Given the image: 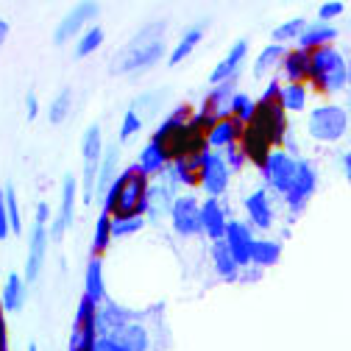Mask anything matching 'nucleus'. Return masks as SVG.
<instances>
[{"label":"nucleus","mask_w":351,"mask_h":351,"mask_svg":"<svg viewBox=\"0 0 351 351\" xmlns=\"http://www.w3.org/2000/svg\"><path fill=\"white\" fill-rule=\"evenodd\" d=\"M104 337H112L114 343H120L125 351H148L151 348V337H148V329L137 321H125L120 324L117 329H112L109 335Z\"/></svg>","instance_id":"nucleus-18"},{"label":"nucleus","mask_w":351,"mask_h":351,"mask_svg":"<svg viewBox=\"0 0 351 351\" xmlns=\"http://www.w3.org/2000/svg\"><path fill=\"white\" fill-rule=\"evenodd\" d=\"M117 162H120V148H117V143H114V145H109V148L104 151V156H101V165H98V190H95V195L104 193V190L117 179Z\"/></svg>","instance_id":"nucleus-30"},{"label":"nucleus","mask_w":351,"mask_h":351,"mask_svg":"<svg viewBox=\"0 0 351 351\" xmlns=\"http://www.w3.org/2000/svg\"><path fill=\"white\" fill-rule=\"evenodd\" d=\"M45 251H48V226L34 221V229H31V237H28V259H25L23 282H36L39 279L42 265H45Z\"/></svg>","instance_id":"nucleus-12"},{"label":"nucleus","mask_w":351,"mask_h":351,"mask_svg":"<svg viewBox=\"0 0 351 351\" xmlns=\"http://www.w3.org/2000/svg\"><path fill=\"white\" fill-rule=\"evenodd\" d=\"M245 212H248V226L259 229V232H268L274 226V206L268 198V190L259 187L245 198Z\"/></svg>","instance_id":"nucleus-17"},{"label":"nucleus","mask_w":351,"mask_h":351,"mask_svg":"<svg viewBox=\"0 0 351 351\" xmlns=\"http://www.w3.org/2000/svg\"><path fill=\"white\" fill-rule=\"evenodd\" d=\"M340 165H343V173H346V176H351V154H348V151H343V154H340Z\"/></svg>","instance_id":"nucleus-49"},{"label":"nucleus","mask_w":351,"mask_h":351,"mask_svg":"<svg viewBox=\"0 0 351 351\" xmlns=\"http://www.w3.org/2000/svg\"><path fill=\"white\" fill-rule=\"evenodd\" d=\"M75 195H78V184H75V179H73V176L67 173V176H64V182H62V206H59L56 221L51 223V232H48V237H53V240H62V237H64V232L73 226Z\"/></svg>","instance_id":"nucleus-14"},{"label":"nucleus","mask_w":351,"mask_h":351,"mask_svg":"<svg viewBox=\"0 0 351 351\" xmlns=\"http://www.w3.org/2000/svg\"><path fill=\"white\" fill-rule=\"evenodd\" d=\"M304 25H306V20H304V17H290L287 23L276 25V28H274V34H271V45H282V48H285V42H295V39L301 36Z\"/></svg>","instance_id":"nucleus-34"},{"label":"nucleus","mask_w":351,"mask_h":351,"mask_svg":"<svg viewBox=\"0 0 351 351\" xmlns=\"http://www.w3.org/2000/svg\"><path fill=\"white\" fill-rule=\"evenodd\" d=\"M112 243V215L101 212L98 223H95V234H93V256H101Z\"/></svg>","instance_id":"nucleus-36"},{"label":"nucleus","mask_w":351,"mask_h":351,"mask_svg":"<svg viewBox=\"0 0 351 351\" xmlns=\"http://www.w3.org/2000/svg\"><path fill=\"white\" fill-rule=\"evenodd\" d=\"M48 221H51V206L45 201H39L36 204V223H45L48 226Z\"/></svg>","instance_id":"nucleus-46"},{"label":"nucleus","mask_w":351,"mask_h":351,"mask_svg":"<svg viewBox=\"0 0 351 351\" xmlns=\"http://www.w3.org/2000/svg\"><path fill=\"white\" fill-rule=\"evenodd\" d=\"M3 204H6V217H9L12 234H20L23 232V215H20V201H17V193H14V184L12 182L3 190Z\"/></svg>","instance_id":"nucleus-38"},{"label":"nucleus","mask_w":351,"mask_h":351,"mask_svg":"<svg viewBox=\"0 0 351 351\" xmlns=\"http://www.w3.org/2000/svg\"><path fill=\"white\" fill-rule=\"evenodd\" d=\"M221 156H223V162H226L229 173H234V170H240V167L245 165V154H243V148H240V145H229V148H223V151H221Z\"/></svg>","instance_id":"nucleus-42"},{"label":"nucleus","mask_w":351,"mask_h":351,"mask_svg":"<svg viewBox=\"0 0 351 351\" xmlns=\"http://www.w3.org/2000/svg\"><path fill=\"white\" fill-rule=\"evenodd\" d=\"M212 265H215V274L221 276L223 282H237L240 279V271H243L237 262H234V256L229 254V248H226L223 240L212 243Z\"/></svg>","instance_id":"nucleus-27"},{"label":"nucleus","mask_w":351,"mask_h":351,"mask_svg":"<svg viewBox=\"0 0 351 351\" xmlns=\"http://www.w3.org/2000/svg\"><path fill=\"white\" fill-rule=\"evenodd\" d=\"M282 256V243L279 240H271V237H254L251 243V265L256 268H274ZM248 265V268H251Z\"/></svg>","instance_id":"nucleus-25"},{"label":"nucleus","mask_w":351,"mask_h":351,"mask_svg":"<svg viewBox=\"0 0 351 351\" xmlns=\"http://www.w3.org/2000/svg\"><path fill=\"white\" fill-rule=\"evenodd\" d=\"M117 195H114V206H112V217H137L145 215L148 206V179L140 173L137 165L125 167L117 179Z\"/></svg>","instance_id":"nucleus-3"},{"label":"nucleus","mask_w":351,"mask_h":351,"mask_svg":"<svg viewBox=\"0 0 351 351\" xmlns=\"http://www.w3.org/2000/svg\"><path fill=\"white\" fill-rule=\"evenodd\" d=\"M243 131H245V125L237 123L232 114L215 120V125L206 131V137H204V140H206V148H209V151H223V148H229V145H240Z\"/></svg>","instance_id":"nucleus-13"},{"label":"nucleus","mask_w":351,"mask_h":351,"mask_svg":"<svg viewBox=\"0 0 351 351\" xmlns=\"http://www.w3.org/2000/svg\"><path fill=\"white\" fill-rule=\"evenodd\" d=\"M145 226V217L137 215V217H112V237H131L143 232Z\"/></svg>","instance_id":"nucleus-39"},{"label":"nucleus","mask_w":351,"mask_h":351,"mask_svg":"<svg viewBox=\"0 0 351 351\" xmlns=\"http://www.w3.org/2000/svg\"><path fill=\"white\" fill-rule=\"evenodd\" d=\"M315 184H318V176H315L313 165L306 162V159H295L293 182H290V187L282 193L285 201H287V206H290L293 212H301L306 204H310V198H313V193H315Z\"/></svg>","instance_id":"nucleus-8"},{"label":"nucleus","mask_w":351,"mask_h":351,"mask_svg":"<svg viewBox=\"0 0 351 351\" xmlns=\"http://www.w3.org/2000/svg\"><path fill=\"white\" fill-rule=\"evenodd\" d=\"M340 14H346V3H340V0H332V3H324L318 9V23H329L332 25V20L340 17Z\"/></svg>","instance_id":"nucleus-43"},{"label":"nucleus","mask_w":351,"mask_h":351,"mask_svg":"<svg viewBox=\"0 0 351 351\" xmlns=\"http://www.w3.org/2000/svg\"><path fill=\"white\" fill-rule=\"evenodd\" d=\"M310 81L318 93L335 95L348 86V64L346 56L335 45H324L310 51Z\"/></svg>","instance_id":"nucleus-2"},{"label":"nucleus","mask_w":351,"mask_h":351,"mask_svg":"<svg viewBox=\"0 0 351 351\" xmlns=\"http://www.w3.org/2000/svg\"><path fill=\"white\" fill-rule=\"evenodd\" d=\"M95 310H98V304H93L86 295H81L78 310H75V324H73V326H95Z\"/></svg>","instance_id":"nucleus-41"},{"label":"nucleus","mask_w":351,"mask_h":351,"mask_svg":"<svg viewBox=\"0 0 351 351\" xmlns=\"http://www.w3.org/2000/svg\"><path fill=\"white\" fill-rule=\"evenodd\" d=\"M25 109H28V117H31V120L39 114V101H36L34 93H28V98H25Z\"/></svg>","instance_id":"nucleus-47"},{"label":"nucleus","mask_w":351,"mask_h":351,"mask_svg":"<svg viewBox=\"0 0 351 351\" xmlns=\"http://www.w3.org/2000/svg\"><path fill=\"white\" fill-rule=\"evenodd\" d=\"M204 39V25H193V28H187L184 34H182V39H179V45L173 48V53H170V59H167V64L170 67H176V64H182L195 48H198V42Z\"/></svg>","instance_id":"nucleus-29"},{"label":"nucleus","mask_w":351,"mask_h":351,"mask_svg":"<svg viewBox=\"0 0 351 351\" xmlns=\"http://www.w3.org/2000/svg\"><path fill=\"white\" fill-rule=\"evenodd\" d=\"M125 321H131V313L128 310H123V306H117L112 301H104L98 310H95V335L104 337L112 329H117L120 324H125Z\"/></svg>","instance_id":"nucleus-24"},{"label":"nucleus","mask_w":351,"mask_h":351,"mask_svg":"<svg viewBox=\"0 0 351 351\" xmlns=\"http://www.w3.org/2000/svg\"><path fill=\"white\" fill-rule=\"evenodd\" d=\"M140 128H143V114H140L137 109H128V112H125V117H123V125H120V134H117V140H120V143L131 140V137H134Z\"/></svg>","instance_id":"nucleus-40"},{"label":"nucleus","mask_w":351,"mask_h":351,"mask_svg":"<svg viewBox=\"0 0 351 351\" xmlns=\"http://www.w3.org/2000/svg\"><path fill=\"white\" fill-rule=\"evenodd\" d=\"M167 165H170V156H167V148H165V145H159V143L151 140V143L140 151L137 167H140V173L145 176V179H151V176H162V173L167 170Z\"/></svg>","instance_id":"nucleus-22"},{"label":"nucleus","mask_w":351,"mask_h":351,"mask_svg":"<svg viewBox=\"0 0 351 351\" xmlns=\"http://www.w3.org/2000/svg\"><path fill=\"white\" fill-rule=\"evenodd\" d=\"M12 234L9 229V217H6V204H3V187H0V240H6Z\"/></svg>","instance_id":"nucleus-44"},{"label":"nucleus","mask_w":351,"mask_h":351,"mask_svg":"<svg viewBox=\"0 0 351 351\" xmlns=\"http://www.w3.org/2000/svg\"><path fill=\"white\" fill-rule=\"evenodd\" d=\"M259 173H262V179H265V190L285 193L293 182V173H295V156H290L282 148H271L268 156L259 165Z\"/></svg>","instance_id":"nucleus-6"},{"label":"nucleus","mask_w":351,"mask_h":351,"mask_svg":"<svg viewBox=\"0 0 351 351\" xmlns=\"http://www.w3.org/2000/svg\"><path fill=\"white\" fill-rule=\"evenodd\" d=\"M232 173L221 156V151H209L204 148L198 154V187L206 190V198H221L229 190Z\"/></svg>","instance_id":"nucleus-5"},{"label":"nucleus","mask_w":351,"mask_h":351,"mask_svg":"<svg viewBox=\"0 0 351 351\" xmlns=\"http://www.w3.org/2000/svg\"><path fill=\"white\" fill-rule=\"evenodd\" d=\"M282 56H285V48H282V45H268V48H262V53H259L256 62H254V75L262 78L265 73H271V70L282 62Z\"/></svg>","instance_id":"nucleus-37"},{"label":"nucleus","mask_w":351,"mask_h":351,"mask_svg":"<svg viewBox=\"0 0 351 351\" xmlns=\"http://www.w3.org/2000/svg\"><path fill=\"white\" fill-rule=\"evenodd\" d=\"M282 70H285L287 84H304V81H310V51H301V48L285 51Z\"/></svg>","instance_id":"nucleus-21"},{"label":"nucleus","mask_w":351,"mask_h":351,"mask_svg":"<svg viewBox=\"0 0 351 351\" xmlns=\"http://www.w3.org/2000/svg\"><path fill=\"white\" fill-rule=\"evenodd\" d=\"M234 93H237V78H229V81H223V84L212 86V93L204 98L201 112L209 114V117H215V120L226 117V114H229V101L234 98Z\"/></svg>","instance_id":"nucleus-19"},{"label":"nucleus","mask_w":351,"mask_h":351,"mask_svg":"<svg viewBox=\"0 0 351 351\" xmlns=\"http://www.w3.org/2000/svg\"><path fill=\"white\" fill-rule=\"evenodd\" d=\"M340 34H337V28L335 25H329V23H306L304 25V31H301V36L295 39L298 42V48L301 51H315V48H324V45H332V42L337 39Z\"/></svg>","instance_id":"nucleus-20"},{"label":"nucleus","mask_w":351,"mask_h":351,"mask_svg":"<svg viewBox=\"0 0 351 351\" xmlns=\"http://www.w3.org/2000/svg\"><path fill=\"white\" fill-rule=\"evenodd\" d=\"M245 56H248V39H237L234 45H232V51H229L221 62H217L215 70L209 73V84L217 86V84H223V81H229V78H237V73H240Z\"/></svg>","instance_id":"nucleus-16"},{"label":"nucleus","mask_w":351,"mask_h":351,"mask_svg":"<svg viewBox=\"0 0 351 351\" xmlns=\"http://www.w3.org/2000/svg\"><path fill=\"white\" fill-rule=\"evenodd\" d=\"M98 12H101L98 3H78L75 9H70V12L62 17V23L56 25V31H53V42H56V45H64V42H70L73 36H78V34L84 31L86 23L98 17Z\"/></svg>","instance_id":"nucleus-10"},{"label":"nucleus","mask_w":351,"mask_h":351,"mask_svg":"<svg viewBox=\"0 0 351 351\" xmlns=\"http://www.w3.org/2000/svg\"><path fill=\"white\" fill-rule=\"evenodd\" d=\"M25 295H28V287L23 282L20 274H9L6 285L0 287V310L3 313H20L23 304H25Z\"/></svg>","instance_id":"nucleus-23"},{"label":"nucleus","mask_w":351,"mask_h":351,"mask_svg":"<svg viewBox=\"0 0 351 351\" xmlns=\"http://www.w3.org/2000/svg\"><path fill=\"white\" fill-rule=\"evenodd\" d=\"M84 295L93 304H104L106 301V285H104V262L101 256H93L90 265H86V276H84Z\"/></svg>","instance_id":"nucleus-26"},{"label":"nucleus","mask_w":351,"mask_h":351,"mask_svg":"<svg viewBox=\"0 0 351 351\" xmlns=\"http://www.w3.org/2000/svg\"><path fill=\"white\" fill-rule=\"evenodd\" d=\"M226 223H229V215H226L221 198H206L201 204V234H206L212 243H217V240H223Z\"/></svg>","instance_id":"nucleus-15"},{"label":"nucleus","mask_w":351,"mask_h":351,"mask_svg":"<svg viewBox=\"0 0 351 351\" xmlns=\"http://www.w3.org/2000/svg\"><path fill=\"white\" fill-rule=\"evenodd\" d=\"M223 243L229 248V254L234 256V262L240 268H248L251 265V243H254V232L248 223L243 221H229L226 223V232H223Z\"/></svg>","instance_id":"nucleus-11"},{"label":"nucleus","mask_w":351,"mask_h":351,"mask_svg":"<svg viewBox=\"0 0 351 351\" xmlns=\"http://www.w3.org/2000/svg\"><path fill=\"white\" fill-rule=\"evenodd\" d=\"M251 128L259 131V134L268 140L271 148L282 145L285 131H287V120H285L282 106H279L276 101H274V104H259V101H256V114H254V120H251Z\"/></svg>","instance_id":"nucleus-9"},{"label":"nucleus","mask_w":351,"mask_h":351,"mask_svg":"<svg viewBox=\"0 0 351 351\" xmlns=\"http://www.w3.org/2000/svg\"><path fill=\"white\" fill-rule=\"evenodd\" d=\"M81 156H84V165H98L101 162V156H104V134H101L98 123L86 125L84 137H81Z\"/></svg>","instance_id":"nucleus-28"},{"label":"nucleus","mask_w":351,"mask_h":351,"mask_svg":"<svg viewBox=\"0 0 351 351\" xmlns=\"http://www.w3.org/2000/svg\"><path fill=\"white\" fill-rule=\"evenodd\" d=\"M229 114L237 123L251 125V120L256 114V101H251V95H245V93H234V98L229 101Z\"/></svg>","instance_id":"nucleus-33"},{"label":"nucleus","mask_w":351,"mask_h":351,"mask_svg":"<svg viewBox=\"0 0 351 351\" xmlns=\"http://www.w3.org/2000/svg\"><path fill=\"white\" fill-rule=\"evenodd\" d=\"M306 134L318 143H340L348 134V112L340 104H321L306 117Z\"/></svg>","instance_id":"nucleus-4"},{"label":"nucleus","mask_w":351,"mask_h":351,"mask_svg":"<svg viewBox=\"0 0 351 351\" xmlns=\"http://www.w3.org/2000/svg\"><path fill=\"white\" fill-rule=\"evenodd\" d=\"M276 104L282 106V112H304L306 109V86L304 84H285L279 86V98Z\"/></svg>","instance_id":"nucleus-31"},{"label":"nucleus","mask_w":351,"mask_h":351,"mask_svg":"<svg viewBox=\"0 0 351 351\" xmlns=\"http://www.w3.org/2000/svg\"><path fill=\"white\" fill-rule=\"evenodd\" d=\"M9 31H12V28H9V23H6L3 17H0V45H3V42L9 39Z\"/></svg>","instance_id":"nucleus-50"},{"label":"nucleus","mask_w":351,"mask_h":351,"mask_svg":"<svg viewBox=\"0 0 351 351\" xmlns=\"http://www.w3.org/2000/svg\"><path fill=\"white\" fill-rule=\"evenodd\" d=\"M0 351H9V337H6V321H3V310H0Z\"/></svg>","instance_id":"nucleus-48"},{"label":"nucleus","mask_w":351,"mask_h":351,"mask_svg":"<svg viewBox=\"0 0 351 351\" xmlns=\"http://www.w3.org/2000/svg\"><path fill=\"white\" fill-rule=\"evenodd\" d=\"M104 39H106V34H104V28H101V25H90V28H84V31H81V36H78V45H75V56H78V59H84V56L95 53V51L104 45Z\"/></svg>","instance_id":"nucleus-32"},{"label":"nucleus","mask_w":351,"mask_h":351,"mask_svg":"<svg viewBox=\"0 0 351 351\" xmlns=\"http://www.w3.org/2000/svg\"><path fill=\"white\" fill-rule=\"evenodd\" d=\"M70 109H73V90H70V86H64V90L56 93V98H53L51 106H48V120H51L53 125H59V123L67 120Z\"/></svg>","instance_id":"nucleus-35"},{"label":"nucleus","mask_w":351,"mask_h":351,"mask_svg":"<svg viewBox=\"0 0 351 351\" xmlns=\"http://www.w3.org/2000/svg\"><path fill=\"white\" fill-rule=\"evenodd\" d=\"M93 351H125V348H123L120 343H114L112 337H95Z\"/></svg>","instance_id":"nucleus-45"},{"label":"nucleus","mask_w":351,"mask_h":351,"mask_svg":"<svg viewBox=\"0 0 351 351\" xmlns=\"http://www.w3.org/2000/svg\"><path fill=\"white\" fill-rule=\"evenodd\" d=\"M154 25H156V23H154ZM154 25L143 28L120 53H114L112 73H120V75H125V73H143V70L154 67V64L165 56V36H162V34L148 36V34L154 31Z\"/></svg>","instance_id":"nucleus-1"},{"label":"nucleus","mask_w":351,"mask_h":351,"mask_svg":"<svg viewBox=\"0 0 351 351\" xmlns=\"http://www.w3.org/2000/svg\"><path fill=\"white\" fill-rule=\"evenodd\" d=\"M170 223H173V229L179 237H198L201 234V204L193 193L173 198Z\"/></svg>","instance_id":"nucleus-7"},{"label":"nucleus","mask_w":351,"mask_h":351,"mask_svg":"<svg viewBox=\"0 0 351 351\" xmlns=\"http://www.w3.org/2000/svg\"><path fill=\"white\" fill-rule=\"evenodd\" d=\"M28 351H39V348H36V343H31V346H28Z\"/></svg>","instance_id":"nucleus-51"}]
</instances>
